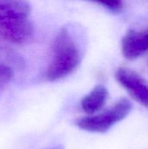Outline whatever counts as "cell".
I'll return each instance as SVG.
<instances>
[{"label": "cell", "mask_w": 148, "mask_h": 149, "mask_svg": "<svg viewBox=\"0 0 148 149\" xmlns=\"http://www.w3.org/2000/svg\"><path fill=\"white\" fill-rule=\"evenodd\" d=\"M107 99L108 91L106 87L99 85L81 100L80 106L85 113L92 115L104 107Z\"/></svg>", "instance_id": "obj_6"}, {"label": "cell", "mask_w": 148, "mask_h": 149, "mask_svg": "<svg viewBox=\"0 0 148 149\" xmlns=\"http://www.w3.org/2000/svg\"><path fill=\"white\" fill-rule=\"evenodd\" d=\"M116 79L129 94L142 106L148 107V84L136 72L127 67H120Z\"/></svg>", "instance_id": "obj_4"}, {"label": "cell", "mask_w": 148, "mask_h": 149, "mask_svg": "<svg viewBox=\"0 0 148 149\" xmlns=\"http://www.w3.org/2000/svg\"><path fill=\"white\" fill-rule=\"evenodd\" d=\"M13 77L12 69L4 65H0V94L6 87L8 83Z\"/></svg>", "instance_id": "obj_7"}, {"label": "cell", "mask_w": 148, "mask_h": 149, "mask_svg": "<svg viewBox=\"0 0 148 149\" xmlns=\"http://www.w3.org/2000/svg\"><path fill=\"white\" fill-rule=\"evenodd\" d=\"M148 51V28L130 30L121 41V52L127 59H135Z\"/></svg>", "instance_id": "obj_5"}, {"label": "cell", "mask_w": 148, "mask_h": 149, "mask_svg": "<svg viewBox=\"0 0 148 149\" xmlns=\"http://www.w3.org/2000/svg\"><path fill=\"white\" fill-rule=\"evenodd\" d=\"M30 13L31 5L25 1L0 0V38L13 44L28 40L33 33Z\"/></svg>", "instance_id": "obj_1"}, {"label": "cell", "mask_w": 148, "mask_h": 149, "mask_svg": "<svg viewBox=\"0 0 148 149\" xmlns=\"http://www.w3.org/2000/svg\"><path fill=\"white\" fill-rule=\"evenodd\" d=\"M99 3L113 12H120L124 8V3L121 1H103Z\"/></svg>", "instance_id": "obj_8"}, {"label": "cell", "mask_w": 148, "mask_h": 149, "mask_svg": "<svg viewBox=\"0 0 148 149\" xmlns=\"http://www.w3.org/2000/svg\"><path fill=\"white\" fill-rule=\"evenodd\" d=\"M48 149H65L63 148V146H57V147H53L51 148H48Z\"/></svg>", "instance_id": "obj_9"}, {"label": "cell", "mask_w": 148, "mask_h": 149, "mask_svg": "<svg viewBox=\"0 0 148 149\" xmlns=\"http://www.w3.org/2000/svg\"><path fill=\"white\" fill-rule=\"evenodd\" d=\"M81 63V54L72 36L66 28L57 34L52 45V58L45 79L50 82L60 80L72 73Z\"/></svg>", "instance_id": "obj_2"}, {"label": "cell", "mask_w": 148, "mask_h": 149, "mask_svg": "<svg viewBox=\"0 0 148 149\" xmlns=\"http://www.w3.org/2000/svg\"><path fill=\"white\" fill-rule=\"evenodd\" d=\"M131 102L123 99L110 109L95 115L82 117L76 121V126L85 131L92 133H105L113 125L123 120L131 112Z\"/></svg>", "instance_id": "obj_3"}]
</instances>
